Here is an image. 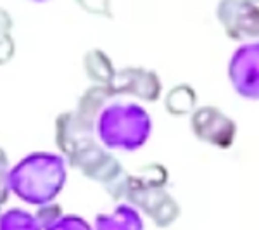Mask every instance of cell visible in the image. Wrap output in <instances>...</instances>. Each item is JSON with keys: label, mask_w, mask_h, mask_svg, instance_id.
I'll return each mask as SVG.
<instances>
[{"label": "cell", "mask_w": 259, "mask_h": 230, "mask_svg": "<svg viewBox=\"0 0 259 230\" xmlns=\"http://www.w3.org/2000/svg\"><path fill=\"white\" fill-rule=\"evenodd\" d=\"M95 230H144V221L133 206L119 204L112 213L95 216Z\"/></svg>", "instance_id": "4"}, {"label": "cell", "mask_w": 259, "mask_h": 230, "mask_svg": "<svg viewBox=\"0 0 259 230\" xmlns=\"http://www.w3.org/2000/svg\"><path fill=\"white\" fill-rule=\"evenodd\" d=\"M152 121L149 112L137 102L116 100L100 111L97 135L107 149L135 150L147 142Z\"/></svg>", "instance_id": "2"}, {"label": "cell", "mask_w": 259, "mask_h": 230, "mask_svg": "<svg viewBox=\"0 0 259 230\" xmlns=\"http://www.w3.org/2000/svg\"><path fill=\"white\" fill-rule=\"evenodd\" d=\"M45 230H92L89 221L78 215H59L44 227Z\"/></svg>", "instance_id": "6"}, {"label": "cell", "mask_w": 259, "mask_h": 230, "mask_svg": "<svg viewBox=\"0 0 259 230\" xmlns=\"http://www.w3.org/2000/svg\"><path fill=\"white\" fill-rule=\"evenodd\" d=\"M228 74L237 94L259 100V42L244 44L233 52Z\"/></svg>", "instance_id": "3"}, {"label": "cell", "mask_w": 259, "mask_h": 230, "mask_svg": "<svg viewBox=\"0 0 259 230\" xmlns=\"http://www.w3.org/2000/svg\"><path fill=\"white\" fill-rule=\"evenodd\" d=\"M38 216L31 215L26 210L12 208L0 215V230H41Z\"/></svg>", "instance_id": "5"}, {"label": "cell", "mask_w": 259, "mask_h": 230, "mask_svg": "<svg viewBox=\"0 0 259 230\" xmlns=\"http://www.w3.org/2000/svg\"><path fill=\"white\" fill-rule=\"evenodd\" d=\"M66 183V163L54 152H31L7 173V187L19 199L47 206Z\"/></svg>", "instance_id": "1"}]
</instances>
